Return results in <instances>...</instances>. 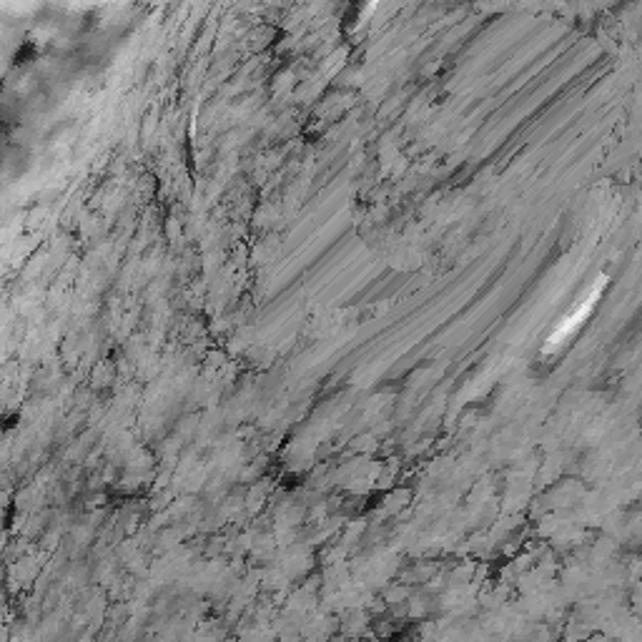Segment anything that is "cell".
Masks as SVG:
<instances>
[{
	"label": "cell",
	"instance_id": "1",
	"mask_svg": "<svg viewBox=\"0 0 642 642\" xmlns=\"http://www.w3.org/2000/svg\"><path fill=\"white\" fill-rule=\"evenodd\" d=\"M605 284H607V276H600V279L595 281V286L590 289V294H587L585 299H582L580 304H577V309L572 311L570 316H565V319H562V324L555 329V334L550 337V342H547V347H545L547 354L555 352V349H560L562 344H565L567 339H570L572 334H575L577 329H580L582 324H585V319L590 316V311L595 309V304H597V299H600V294H602V289H605Z\"/></svg>",
	"mask_w": 642,
	"mask_h": 642
}]
</instances>
